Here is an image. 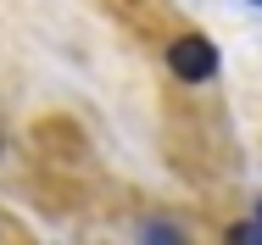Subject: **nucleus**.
I'll return each mask as SVG.
<instances>
[{
  "mask_svg": "<svg viewBox=\"0 0 262 245\" xmlns=\"http://www.w3.org/2000/svg\"><path fill=\"white\" fill-rule=\"evenodd\" d=\"M167 67H173V78H184V84H207L212 73H217V45L201 39V34H179V39L167 45Z\"/></svg>",
  "mask_w": 262,
  "mask_h": 245,
  "instance_id": "1",
  "label": "nucleus"
},
{
  "mask_svg": "<svg viewBox=\"0 0 262 245\" xmlns=\"http://www.w3.org/2000/svg\"><path fill=\"white\" fill-rule=\"evenodd\" d=\"M257 217H262V201H257Z\"/></svg>",
  "mask_w": 262,
  "mask_h": 245,
  "instance_id": "2",
  "label": "nucleus"
},
{
  "mask_svg": "<svg viewBox=\"0 0 262 245\" xmlns=\"http://www.w3.org/2000/svg\"><path fill=\"white\" fill-rule=\"evenodd\" d=\"M251 6H262V0H251Z\"/></svg>",
  "mask_w": 262,
  "mask_h": 245,
  "instance_id": "3",
  "label": "nucleus"
}]
</instances>
